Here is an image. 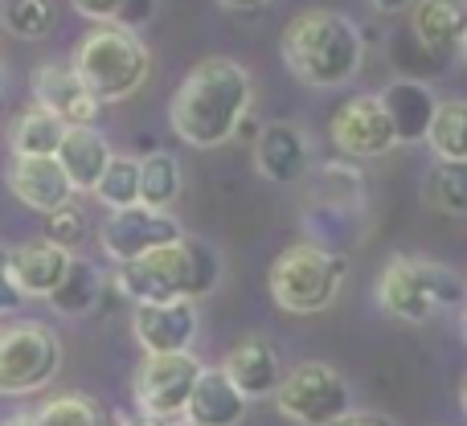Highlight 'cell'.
Returning a JSON list of instances; mask_svg holds the SVG:
<instances>
[{"label": "cell", "instance_id": "obj_5", "mask_svg": "<svg viewBox=\"0 0 467 426\" xmlns=\"http://www.w3.org/2000/svg\"><path fill=\"white\" fill-rule=\"evenodd\" d=\"M378 304L402 324H427L435 312L467 304V283L443 263L394 255L378 279Z\"/></svg>", "mask_w": 467, "mask_h": 426}, {"label": "cell", "instance_id": "obj_38", "mask_svg": "<svg viewBox=\"0 0 467 426\" xmlns=\"http://www.w3.org/2000/svg\"><path fill=\"white\" fill-rule=\"evenodd\" d=\"M0 426H37V414H29V410H21V414H8Z\"/></svg>", "mask_w": 467, "mask_h": 426}, {"label": "cell", "instance_id": "obj_11", "mask_svg": "<svg viewBox=\"0 0 467 426\" xmlns=\"http://www.w3.org/2000/svg\"><path fill=\"white\" fill-rule=\"evenodd\" d=\"M328 136L340 152L357 156V161H365V156H386L398 148L394 123H389L386 107H381V95H353L348 103H340L337 111H332Z\"/></svg>", "mask_w": 467, "mask_h": 426}, {"label": "cell", "instance_id": "obj_10", "mask_svg": "<svg viewBox=\"0 0 467 426\" xmlns=\"http://www.w3.org/2000/svg\"><path fill=\"white\" fill-rule=\"evenodd\" d=\"M177 238H185L177 217L161 213V210H148V205L115 210V213L103 217V225H99V246H103V255L111 258L115 266L140 263V258H148L152 250L169 246V242H177Z\"/></svg>", "mask_w": 467, "mask_h": 426}, {"label": "cell", "instance_id": "obj_16", "mask_svg": "<svg viewBox=\"0 0 467 426\" xmlns=\"http://www.w3.org/2000/svg\"><path fill=\"white\" fill-rule=\"evenodd\" d=\"M218 369L226 373L230 386L238 390L246 402H254V398H275V390H279V381H283L279 348H275L266 337L238 340Z\"/></svg>", "mask_w": 467, "mask_h": 426}, {"label": "cell", "instance_id": "obj_13", "mask_svg": "<svg viewBox=\"0 0 467 426\" xmlns=\"http://www.w3.org/2000/svg\"><path fill=\"white\" fill-rule=\"evenodd\" d=\"M33 103L41 111L57 115L66 128H95L103 103L82 87V78L74 74L70 62H41L33 74Z\"/></svg>", "mask_w": 467, "mask_h": 426}, {"label": "cell", "instance_id": "obj_23", "mask_svg": "<svg viewBox=\"0 0 467 426\" xmlns=\"http://www.w3.org/2000/svg\"><path fill=\"white\" fill-rule=\"evenodd\" d=\"M103 291H107V275L99 271L90 258H74L66 279H62V287L49 296V304H54V312H62V316H87L103 304Z\"/></svg>", "mask_w": 467, "mask_h": 426}, {"label": "cell", "instance_id": "obj_32", "mask_svg": "<svg viewBox=\"0 0 467 426\" xmlns=\"http://www.w3.org/2000/svg\"><path fill=\"white\" fill-rule=\"evenodd\" d=\"M25 307V296L13 283V266H8V246H0V316H13Z\"/></svg>", "mask_w": 467, "mask_h": 426}, {"label": "cell", "instance_id": "obj_34", "mask_svg": "<svg viewBox=\"0 0 467 426\" xmlns=\"http://www.w3.org/2000/svg\"><path fill=\"white\" fill-rule=\"evenodd\" d=\"M332 426H398V422L386 419V414H378V410H348L345 419H337Z\"/></svg>", "mask_w": 467, "mask_h": 426}, {"label": "cell", "instance_id": "obj_22", "mask_svg": "<svg viewBox=\"0 0 467 426\" xmlns=\"http://www.w3.org/2000/svg\"><path fill=\"white\" fill-rule=\"evenodd\" d=\"M66 140V123L57 115L41 111L37 103L21 107L16 119L8 123V152L13 156H57Z\"/></svg>", "mask_w": 467, "mask_h": 426}, {"label": "cell", "instance_id": "obj_2", "mask_svg": "<svg viewBox=\"0 0 467 426\" xmlns=\"http://www.w3.org/2000/svg\"><path fill=\"white\" fill-rule=\"evenodd\" d=\"M222 279V255L202 238H177L169 246L152 250L140 263L115 266L111 287L123 299L136 304H172V299H189L197 304L202 296H210Z\"/></svg>", "mask_w": 467, "mask_h": 426}, {"label": "cell", "instance_id": "obj_9", "mask_svg": "<svg viewBox=\"0 0 467 426\" xmlns=\"http://www.w3.org/2000/svg\"><path fill=\"white\" fill-rule=\"evenodd\" d=\"M205 365L193 353H169V357H144L131 378V398L136 410L152 422H177L185 419V406L193 398V386Z\"/></svg>", "mask_w": 467, "mask_h": 426}, {"label": "cell", "instance_id": "obj_41", "mask_svg": "<svg viewBox=\"0 0 467 426\" xmlns=\"http://www.w3.org/2000/svg\"><path fill=\"white\" fill-rule=\"evenodd\" d=\"M463 340H467V304H463Z\"/></svg>", "mask_w": 467, "mask_h": 426}, {"label": "cell", "instance_id": "obj_31", "mask_svg": "<svg viewBox=\"0 0 467 426\" xmlns=\"http://www.w3.org/2000/svg\"><path fill=\"white\" fill-rule=\"evenodd\" d=\"M128 0H70V8L78 16H87L90 25H119V13Z\"/></svg>", "mask_w": 467, "mask_h": 426}, {"label": "cell", "instance_id": "obj_27", "mask_svg": "<svg viewBox=\"0 0 467 426\" xmlns=\"http://www.w3.org/2000/svg\"><path fill=\"white\" fill-rule=\"evenodd\" d=\"M427 202L447 217H467V161H435L427 177Z\"/></svg>", "mask_w": 467, "mask_h": 426}, {"label": "cell", "instance_id": "obj_40", "mask_svg": "<svg viewBox=\"0 0 467 426\" xmlns=\"http://www.w3.org/2000/svg\"><path fill=\"white\" fill-rule=\"evenodd\" d=\"M5 5H8V0H0V29H5Z\"/></svg>", "mask_w": 467, "mask_h": 426}, {"label": "cell", "instance_id": "obj_35", "mask_svg": "<svg viewBox=\"0 0 467 426\" xmlns=\"http://www.w3.org/2000/svg\"><path fill=\"white\" fill-rule=\"evenodd\" d=\"M222 8H230V13H258V8H266L271 0H218Z\"/></svg>", "mask_w": 467, "mask_h": 426}, {"label": "cell", "instance_id": "obj_26", "mask_svg": "<svg viewBox=\"0 0 467 426\" xmlns=\"http://www.w3.org/2000/svg\"><path fill=\"white\" fill-rule=\"evenodd\" d=\"M95 202L103 205L107 213L140 205V161L136 156H111L103 181L95 185Z\"/></svg>", "mask_w": 467, "mask_h": 426}, {"label": "cell", "instance_id": "obj_18", "mask_svg": "<svg viewBox=\"0 0 467 426\" xmlns=\"http://www.w3.org/2000/svg\"><path fill=\"white\" fill-rule=\"evenodd\" d=\"M410 33L422 54L443 66V57L460 49L467 37V0H414Z\"/></svg>", "mask_w": 467, "mask_h": 426}, {"label": "cell", "instance_id": "obj_20", "mask_svg": "<svg viewBox=\"0 0 467 426\" xmlns=\"http://www.w3.org/2000/svg\"><path fill=\"white\" fill-rule=\"evenodd\" d=\"M381 107H386L389 123H394L398 144H422L431 131V119H435L439 99L419 78H398L381 90Z\"/></svg>", "mask_w": 467, "mask_h": 426}, {"label": "cell", "instance_id": "obj_19", "mask_svg": "<svg viewBox=\"0 0 467 426\" xmlns=\"http://www.w3.org/2000/svg\"><path fill=\"white\" fill-rule=\"evenodd\" d=\"M111 156H115L111 140L99 128H66V140H62V148H57V164H62L74 193H95V185L103 181Z\"/></svg>", "mask_w": 467, "mask_h": 426}, {"label": "cell", "instance_id": "obj_30", "mask_svg": "<svg viewBox=\"0 0 467 426\" xmlns=\"http://www.w3.org/2000/svg\"><path fill=\"white\" fill-rule=\"evenodd\" d=\"M87 234H90V217L78 202H66V205H57L54 213H46V242L70 250V255H74V246H82Z\"/></svg>", "mask_w": 467, "mask_h": 426}, {"label": "cell", "instance_id": "obj_42", "mask_svg": "<svg viewBox=\"0 0 467 426\" xmlns=\"http://www.w3.org/2000/svg\"><path fill=\"white\" fill-rule=\"evenodd\" d=\"M460 54H463V62H467V37H463V46H460Z\"/></svg>", "mask_w": 467, "mask_h": 426}, {"label": "cell", "instance_id": "obj_7", "mask_svg": "<svg viewBox=\"0 0 467 426\" xmlns=\"http://www.w3.org/2000/svg\"><path fill=\"white\" fill-rule=\"evenodd\" d=\"M62 369V340L46 320H13L0 328V398L41 394Z\"/></svg>", "mask_w": 467, "mask_h": 426}, {"label": "cell", "instance_id": "obj_3", "mask_svg": "<svg viewBox=\"0 0 467 426\" xmlns=\"http://www.w3.org/2000/svg\"><path fill=\"white\" fill-rule=\"evenodd\" d=\"M283 62L304 87H345L361 70V33L337 8H304L279 37Z\"/></svg>", "mask_w": 467, "mask_h": 426}, {"label": "cell", "instance_id": "obj_21", "mask_svg": "<svg viewBox=\"0 0 467 426\" xmlns=\"http://www.w3.org/2000/svg\"><path fill=\"white\" fill-rule=\"evenodd\" d=\"M242 419H246V398L230 386L222 369H202L185 406V426H242Z\"/></svg>", "mask_w": 467, "mask_h": 426}, {"label": "cell", "instance_id": "obj_25", "mask_svg": "<svg viewBox=\"0 0 467 426\" xmlns=\"http://www.w3.org/2000/svg\"><path fill=\"white\" fill-rule=\"evenodd\" d=\"M427 144L435 161H467V99H439Z\"/></svg>", "mask_w": 467, "mask_h": 426}, {"label": "cell", "instance_id": "obj_28", "mask_svg": "<svg viewBox=\"0 0 467 426\" xmlns=\"http://www.w3.org/2000/svg\"><path fill=\"white\" fill-rule=\"evenodd\" d=\"M37 426H107V414L90 394L70 390V394H54L41 402Z\"/></svg>", "mask_w": 467, "mask_h": 426}, {"label": "cell", "instance_id": "obj_39", "mask_svg": "<svg viewBox=\"0 0 467 426\" xmlns=\"http://www.w3.org/2000/svg\"><path fill=\"white\" fill-rule=\"evenodd\" d=\"M460 410L467 414V373H463V381H460Z\"/></svg>", "mask_w": 467, "mask_h": 426}, {"label": "cell", "instance_id": "obj_17", "mask_svg": "<svg viewBox=\"0 0 467 426\" xmlns=\"http://www.w3.org/2000/svg\"><path fill=\"white\" fill-rule=\"evenodd\" d=\"M74 255L46 238L21 242V246L8 250V266H13V283L25 299H49L62 287L66 271H70Z\"/></svg>", "mask_w": 467, "mask_h": 426}, {"label": "cell", "instance_id": "obj_4", "mask_svg": "<svg viewBox=\"0 0 467 426\" xmlns=\"http://www.w3.org/2000/svg\"><path fill=\"white\" fill-rule=\"evenodd\" d=\"M74 74L82 78V87L99 99V103H123L131 99L152 74V54L131 29L119 25H95L78 37L70 54Z\"/></svg>", "mask_w": 467, "mask_h": 426}, {"label": "cell", "instance_id": "obj_36", "mask_svg": "<svg viewBox=\"0 0 467 426\" xmlns=\"http://www.w3.org/2000/svg\"><path fill=\"white\" fill-rule=\"evenodd\" d=\"M378 13H402V8H414V0H369Z\"/></svg>", "mask_w": 467, "mask_h": 426}, {"label": "cell", "instance_id": "obj_29", "mask_svg": "<svg viewBox=\"0 0 467 426\" xmlns=\"http://www.w3.org/2000/svg\"><path fill=\"white\" fill-rule=\"evenodd\" d=\"M5 29L16 41H41L57 29V5L54 0H8L5 5Z\"/></svg>", "mask_w": 467, "mask_h": 426}, {"label": "cell", "instance_id": "obj_24", "mask_svg": "<svg viewBox=\"0 0 467 426\" xmlns=\"http://www.w3.org/2000/svg\"><path fill=\"white\" fill-rule=\"evenodd\" d=\"M181 197V161L172 152H148L140 161V205L169 213Z\"/></svg>", "mask_w": 467, "mask_h": 426}, {"label": "cell", "instance_id": "obj_33", "mask_svg": "<svg viewBox=\"0 0 467 426\" xmlns=\"http://www.w3.org/2000/svg\"><path fill=\"white\" fill-rule=\"evenodd\" d=\"M152 8H156V0H128V5H123V13H119V29L136 33L144 21H152Z\"/></svg>", "mask_w": 467, "mask_h": 426}, {"label": "cell", "instance_id": "obj_43", "mask_svg": "<svg viewBox=\"0 0 467 426\" xmlns=\"http://www.w3.org/2000/svg\"><path fill=\"white\" fill-rule=\"evenodd\" d=\"M0 90H5V66H0Z\"/></svg>", "mask_w": 467, "mask_h": 426}, {"label": "cell", "instance_id": "obj_1", "mask_svg": "<svg viewBox=\"0 0 467 426\" xmlns=\"http://www.w3.org/2000/svg\"><path fill=\"white\" fill-rule=\"evenodd\" d=\"M250 103H254V82L246 66H238L234 57H205L177 87L169 103V123L181 144L222 148L238 136Z\"/></svg>", "mask_w": 467, "mask_h": 426}, {"label": "cell", "instance_id": "obj_14", "mask_svg": "<svg viewBox=\"0 0 467 426\" xmlns=\"http://www.w3.org/2000/svg\"><path fill=\"white\" fill-rule=\"evenodd\" d=\"M5 185L33 213H54L57 205L74 202V189L66 181L57 156H8Z\"/></svg>", "mask_w": 467, "mask_h": 426}, {"label": "cell", "instance_id": "obj_6", "mask_svg": "<svg viewBox=\"0 0 467 426\" xmlns=\"http://www.w3.org/2000/svg\"><path fill=\"white\" fill-rule=\"evenodd\" d=\"M348 275V258L340 250L296 242L271 263V299L287 316H316L337 304Z\"/></svg>", "mask_w": 467, "mask_h": 426}, {"label": "cell", "instance_id": "obj_15", "mask_svg": "<svg viewBox=\"0 0 467 426\" xmlns=\"http://www.w3.org/2000/svg\"><path fill=\"white\" fill-rule=\"evenodd\" d=\"M307 164H312V144H307V136L296 123L275 119L254 136V169L275 185L304 181Z\"/></svg>", "mask_w": 467, "mask_h": 426}, {"label": "cell", "instance_id": "obj_12", "mask_svg": "<svg viewBox=\"0 0 467 426\" xmlns=\"http://www.w3.org/2000/svg\"><path fill=\"white\" fill-rule=\"evenodd\" d=\"M197 324H202V316H197V304H189V299L131 307V337L144 348V357L193 353Z\"/></svg>", "mask_w": 467, "mask_h": 426}, {"label": "cell", "instance_id": "obj_37", "mask_svg": "<svg viewBox=\"0 0 467 426\" xmlns=\"http://www.w3.org/2000/svg\"><path fill=\"white\" fill-rule=\"evenodd\" d=\"M111 426H164V422H152V419H144V414H115Z\"/></svg>", "mask_w": 467, "mask_h": 426}, {"label": "cell", "instance_id": "obj_8", "mask_svg": "<svg viewBox=\"0 0 467 426\" xmlns=\"http://www.w3.org/2000/svg\"><path fill=\"white\" fill-rule=\"evenodd\" d=\"M275 406L283 419L299 426H332L353 410L348 381L324 361H299L291 373H283L275 390Z\"/></svg>", "mask_w": 467, "mask_h": 426}]
</instances>
